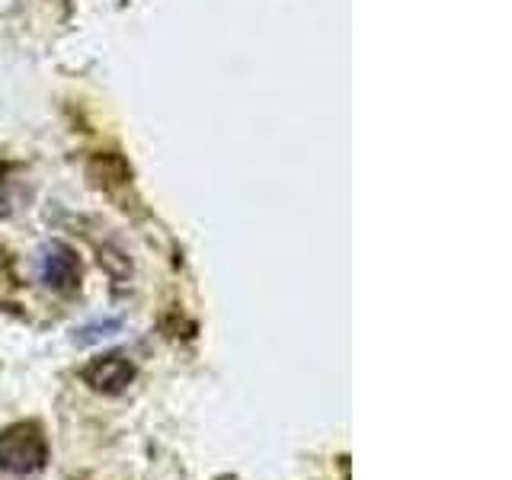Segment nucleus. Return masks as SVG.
<instances>
[{
    "label": "nucleus",
    "mask_w": 512,
    "mask_h": 480,
    "mask_svg": "<svg viewBox=\"0 0 512 480\" xmlns=\"http://www.w3.org/2000/svg\"><path fill=\"white\" fill-rule=\"evenodd\" d=\"M132 378H135V365L125 356H119V352H109V356L93 359L84 368V381L100 394H122L128 384H132Z\"/></svg>",
    "instance_id": "obj_2"
},
{
    "label": "nucleus",
    "mask_w": 512,
    "mask_h": 480,
    "mask_svg": "<svg viewBox=\"0 0 512 480\" xmlns=\"http://www.w3.org/2000/svg\"><path fill=\"white\" fill-rule=\"evenodd\" d=\"M80 279V263L71 247L64 244H48L42 250V282L52 292H74Z\"/></svg>",
    "instance_id": "obj_3"
},
{
    "label": "nucleus",
    "mask_w": 512,
    "mask_h": 480,
    "mask_svg": "<svg viewBox=\"0 0 512 480\" xmlns=\"http://www.w3.org/2000/svg\"><path fill=\"white\" fill-rule=\"evenodd\" d=\"M48 461V442L39 423H13L0 432V468L10 474L42 471Z\"/></svg>",
    "instance_id": "obj_1"
}]
</instances>
